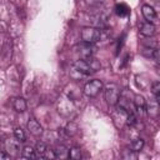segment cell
Masks as SVG:
<instances>
[{
    "label": "cell",
    "instance_id": "16",
    "mask_svg": "<svg viewBox=\"0 0 160 160\" xmlns=\"http://www.w3.org/2000/svg\"><path fill=\"white\" fill-rule=\"evenodd\" d=\"M151 91H152V94H154V96H155V100L159 101V99H160V82H159V81H154V82H152V85H151Z\"/></svg>",
    "mask_w": 160,
    "mask_h": 160
},
{
    "label": "cell",
    "instance_id": "10",
    "mask_svg": "<svg viewBox=\"0 0 160 160\" xmlns=\"http://www.w3.org/2000/svg\"><path fill=\"white\" fill-rule=\"evenodd\" d=\"M92 44H86V42H82L80 45V50H79V54H80V59H88V58H91L92 56Z\"/></svg>",
    "mask_w": 160,
    "mask_h": 160
},
{
    "label": "cell",
    "instance_id": "11",
    "mask_svg": "<svg viewBox=\"0 0 160 160\" xmlns=\"http://www.w3.org/2000/svg\"><path fill=\"white\" fill-rule=\"evenodd\" d=\"M115 14L120 18H124V16H128L130 14V8L124 4V2H120V4H116L115 5Z\"/></svg>",
    "mask_w": 160,
    "mask_h": 160
},
{
    "label": "cell",
    "instance_id": "17",
    "mask_svg": "<svg viewBox=\"0 0 160 160\" xmlns=\"http://www.w3.org/2000/svg\"><path fill=\"white\" fill-rule=\"evenodd\" d=\"M46 151H48V148H46V145H45L44 142H39V144L36 145V150H35V152H36L40 158H45Z\"/></svg>",
    "mask_w": 160,
    "mask_h": 160
},
{
    "label": "cell",
    "instance_id": "7",
    "mask_svg": "<svg viewBox=\"0 0 160 160\" xmlns=\"http://www.w3.org/2000/svg\"><path fill=\"white\" fill-rule=\"evenodd\" d=\"M20 141L16 139H8L5 141V150L9 152V155H16L19 152Z\"/></svg>",
    "mask_w": 160,
    "mask_h": 160
},
{
    "label": "cell",
    "instance_id": "8",
    "mask_svg": "<svg viewBox=\"0 0 160 160\" xmlns=\"http://www.w3.org/2000/svg\"><path fill=\"white\" fill-rule=\"evenodd\" d=\"M28 130L34 136H39V135L42 134V126L40 125V122L36 119H30L28 121Z\"/></svg>",
    "mask_w": 160,
    "mask_h": 160
},
{
    "label": "cell",
    "instance_id": "18",
    "mask_svg": "<svg viewBox=\"0 0 160 160\" xmlns=\"http://www.w3.org/2000/svg\"><path fill=\"white\" fill-rule=\"evenodd\" d=\"M69 158L74 159V160H79L81 158V152H80V149L78 148H72L71 150H69Z\"/></svg>",
    "mask_w": 160,
    "mask_h": 160
},
{
    "label": "cell",
    "instance_id": "1",
    "mask_svg": "<svg viewBox=\"0 0 160 160\" xmlns=\"http://www.w3.org/2000/svg\"><path fill=\"white\" fill-rule=\"evenodd\" d=\"M100 68H101L100 62L96 59H94L92 56L88 58V59L76 60L74 64V70L81 75H91V74L96 72Z\"/></svg>",
    "mask_w": 160,
    "mask_h": 160
},
{
    "label": "cell",
    "instance_id": "9",
    "mask_svg": "<svg viewBox=\"0 0 160 160\" xmlns=\"http://www.w3.org/2000/svg\"><path fill=\"white\" fill-rule=\"evenodd\" d=\"M132 105H134L135 110L138 111V114H142L144 110H146V102H145V99L141 95H135L134 96Z\"/></svg>",
    "mask_w": 160,
    "mask_h": 160
},
{
    "label": "cell",
    "instance_id": "21",
    "mask_svg": "<svg viewBox=\"0 0 160 160\" xmlns=\"http://www.w3.org/2000/svg\"><path fill=\"white\" fill-rule=\"evenodd\" d=\"M9 159H10V155H8L4 151H0V160H9Z\"/></svg>",
    "mask_w": 160,
    "mask_h": 160
},
{
    "label": "cell",
    "instance_id": "20",
    "mask_svg": "<svg viewBox=\"0 0 160 160\" xmlns=\"http://www.w3.org/2000/svg\"><path fill=\"white\" fill-rule=\"evenodd\" d=\"M84 1H85V4L89 5V6H95V5L101 4L104 0H84Z\"/></svg>",
    "mask_w": 160,
    "mask_h": 160
},
{
    "label": "cell",
    "instance_id": "6",
    "mask_svg": "<svg viewBox=\"0 0 160 160\" xmlns=\"http://www.w3.org/2000/svg\"><path fill=\"white\" fill-rule=\"evenodd\" d=\"M141 12H142V16L144 19L148 21V22H155L158 20V15H156V11L154 10L152 6L150 5H142L141 8Z\"/></svg>",
    "mask_w": 160,
    "mask_h": 160
},
{
    "label": "cell",
    "instance_id": "15",
    "mask_svg": "<svg viewBox=\"0 0 160 160\" xmlns=\"http://www.w3.org/2000/svg\"><path fill=\"white\" fill-rule=\"evenodd\" d=\"M142 146H144V140H142V139H135V140L131 142V150L135 151V152L140 151V150L142 149Z\"/></svg>",
    "mask_w": 160,
    "mask_h": 160
},
{
    "label": "cell",
    "instance_id": "13",
    "mask_svg": "<svg viewBox=\"0 0 160 160\" xmlns=\"http://www.w3.org/2000/svg\"><path fill=\"white\" fill-rule=\"evenodd\" d=\"M12 106L18 112H22L26 110V101L22 98H16V99H14Z\"/></svg>",
    "mask_w": 160,
    "mask_h": 160
},
{
    "label": "cell",
    "instance_id": "12",
    "mask_svg": "<svg viewBox=\"0 0 160 160\" xmlns=\"http://www.w3.org/2000/svg\"><path fill=\"white\" fill-rule=\"evenodd\" d=\"M52 151H54V156L58 158V159H66V158H69V150L64 145H59Z\"/></svg>",
    "mask_w": 160,
    "mask_h": 160
},
{
    "label": "cell",
    "instance_id": "2",
    "mask_svg": "<svg viewBox=\"0 0 160 160\" xmlns=\"http://www.w3.org/2000/svg\"><path fill=\"white\" fill-rule=\"evenodd\" d=\"M81 40L82 42L86 44H95L96 41L100 40L101 38V31L98 28H91V26H85L81 29Z\"/></svg>",
    "mask_w": 160,
    "mask_h": 160
},
{
    "label": "cell",
    "instance_id": "4",
    "mask_svg": "<svg viewBox=\"0 0 160 160\" xmlns=\"http://www.w3.org/2000/svg\"><path fill=\"white\" fill-rule=\"evenodd\" d=\"M102 90V82L101 80L99 79H94V80H90L85 84L84 86V92L86 96L89 98H95L100 91Z\"/></svg>",
    "mask_w": 160,
    "mask_h": 160
},
{
    "label": "cell",
    "instance_id": "5",
    "mask_svg": "<svg viewBox=\"0 0 160 160\" xmlns=\"http://www.w3.org/2000/svg\"><path fill=\"white\" fill-rule=\"evenodd\" d=\"M139 32L142 35V36H154L155 32H156V28L152 22H148V21H144L139 25Z\"/></svg>",
    "mask_w": 160,
    "mask_h": 160
},
{
    "label": "cell",
    "instance_id": "14",
    "mask_svg": "<svg viewBox=\"0 0 160 160\" xmlns=\"http://www.w3.org/2000/svg\"><path fill=\"white\" fill-rule=\"evenodd\" d=\"M21 158H24V159H35L36 158L35 149H32L31 146H25L21 150Z\"/></svg>",
    "mask_w": 160,
    "mask_h": 160
},
{
    "label": "cell",
    "instance_id": "19",
    "mask_svg": "<svg viewBox=\"0 0 160 160\" xmlns=\"http://www.w3.org/2000/svg\"><path fill=\"white\" fill-rule=\"evenodd\" d=\"M14 135H15V139L16 140H19L20 142H24L25 141V134H24V131H22V129H20V128H18V129H15V131H14Z\"/></svg>",
    "mask_w": 160,
    "mask_h": 160
},
{
    "label": "cell",
    "instance_id": "3",
    "mask_svg": "<svg viewBox=\"0 0 160 160\" xmlns=\"http://www.w3.org/2000/svg\"><path fill=\"white\" fill-rule=\"evenodd\" d=\"M120 88L116 85V84H108L105 86V100L109 105L111 106H115L118 105V100H119V96H120Z\"/></svg>",
    "mask_w": 160,
    "mask_h": 160
}]
</instances>
